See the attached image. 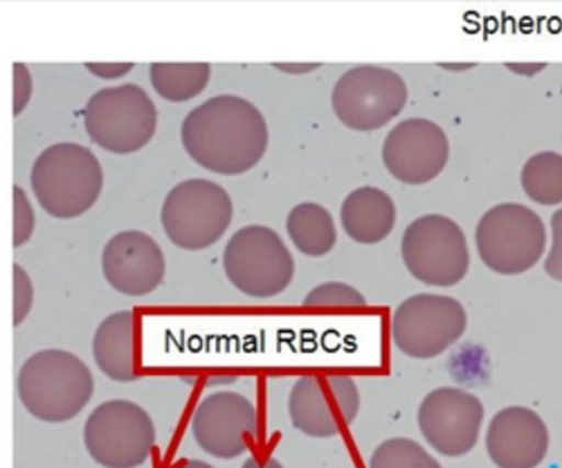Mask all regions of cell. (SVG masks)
<instances>
[{
    "label": "cell",
    "instance_id": "6da1fadb",
    "mask_svg": "<svg viewBox=\"0 0 562 468\" xmlns=\"http://www.w3.org/2000/svg\"><path fill=\"white\" fill-rule=\"evenodd\" d=\"M181 138L191 158L207 170L238 175L262 157L268 129L260 111L234 94L215 96L191 110Z\"/></svg>",
    "mask_w": 562,
    "mask_h": 468
},
{
    "label": "cell",
    "instance_id": "7a4b0ae2",
    "mask_svg": "<svg viewBox=\"0 0 562 468\" xmlns=\"http://www.w3.org/2000/svg\"><path fill=\"white\" fill-rule=\"evenodd\" d=\"M16 391L31 415L44 422L60 423L74 419L87 405L94 391V379L77 355L46 348L23 363Z\"/></svg>",
    "mask_w": 562,
    "mask_h": 468
},
{
    "label": "cell",
    "instance_id": "3957f363",
    "mask_svg": "<svg viewBox=\"0 0 562 468\" xmlns=\"http://www.w3.org/2000/svg\"><path fill=\"white\" fill-rule=\"evenodd\" d=\"M31 185L48 214L71 219L94 204L102 190L103 172L89 148L76 143H57L35 159Z\"/></svg>",
    "mask_w": 562,
    "mask_h": 468
},
{
    "label": "cell",
    "instance_id": "277c9868",
    "mask_svg": "<svg viewBox=\"0 0 562 468\" xmlns=\"http://www.w3.org/2000/svg\"><path fill=\"white\" fill-rule=\"evenodd\" d=\"M229 282L252 298H271L291 283L295 265L291 252L272 229L247 225L236 231L223 253Z\"/></svg>",
    "mask_w": 562,
    "mask_h": 468
},
{
    "label": "cell",
    "instance_id": "5b68a950",
    "mask_svg": "<svg viewBox=\"0 0 562 468\" xmlns=\"http://www.w3.org/2000/svg\"><path fill=\"white\" fill-rule=\"evenodd\" d=\"M233 218L229 194L218 183L191 178L166 196L160 220L168 238L178 247L200 250L216 243Z\"/></svg>",
    "mask_w": 562,
    "mask_h": 468
},
{
    "label": "cell",
    "instance_id": "8992f818",
    "mask_svg": "<svg viewBox=\"0 0 562 468\" xmlns=\"http://www.w3.org/2000/svg\"><path fill=\"white\" fill-rule=\"evenodd\" d=\"M155 441L156 428L150 415L126 399L100 403L83 426L88 454L105 468H134L144 464Z\"/></svg>",
    "mask_w": 562,
    "mask_h": 468
},
{
    "label": "cell",
    "instance_id": "52a82bcc",
    "mask_svg": "<svg viewBox=\"0 0 562 468\" xmlns=\"http://www.w3.org/2000/svg\"><path fill=\"white\" fill-rule=\"evenodd\" d=\"M83 118L90 138L117 154L142 148L154 135L157 124L153 101L134 83L108 87L93 93L86 104Z\"/></svg>",
    "mask_w": 562,
    "mask_h": 468
},
{
    "label": "cell",
    "instance_id": "ba28073f",
    "mask_svg": "<svg viewBox=\"0 0 562 468\" xmlns=\"http://www.w3.org/2000/svg\"><path fill=\"white\" fill-rule=\"evenodd\" d=\"M475 242L482 261L503 275H517L533 267L546 247V230L531 209L518 203L491 208L481 218Z\"/></svg>",
    "mask_w": 562,
    "mask_h": 468
},
{
    "label": "cell",
    "instance_id": "9c48e42d",
    "mask_svg": "<svg viewBox=\"0 0 562 468\" xmlns=\"http://www.w3.org/2000/svg\"><path fill=\"white\" fill-rule=\"evenodd\" d=\"M401 254L415 279L435 287L457 285L470 265L462 230L441 214H426L414 220L404 231Z\"/></svg>",
    "mask_w": 562,
    "mask_h": 468
},
{
    "label": "cell",
    "instance_id": "30bf717a",
    "mask_svg": "<svg viewBox=\"0 0 562 468\" xmlns=\"http://www.w3.org/2000/svg\"><path fill=\"white\" fill-rule=\"evenodd\" d=\"M468 317L454 298L422 292L403 300L392 317V338L406 356L429 359L439 356L464 333Z\"/></svg>",
    "mask_w": 562,
    "mask_h": 468
},
{
    "label": "cell",
    "instance_id": "8fae6325",
    "mask_svg": "<svg viewBox=\"0 0 562 468\" xmlns=\"http://www.w3.org/2000/svg\"><path fill=\"white\" fill-rule=\"evenodd\" d=\"M407 99L404 80L393 70L357 66L346 71L333 90L338 119L358 131L379 129L397 115Z\"/></svg>",
    "mask_w": 562,
    "mask_h": 468
},
{
    "label": "cell",
    "instance_id": "7c38bea8",
    "mask_svg": "<svg viewBox=\"0 0 562 468\" xmlns=\"http://www.w3.org/2000/svg\"><path fill=\"white\" fill-rule=\"evenodd\" d=\"M360 394L345 375H307L293 385L288 400L292 425L301 433L327 438L347 428L357 417Z\"/></svg>",
    "mask_w": 562,
    "mask_h": 468
},
{
    "label": "cell",
    "instance_id": "4fadbf2b",
    "mask_svg": "<svg viewBox=\"0 0 562 468\" xmlns=\"http://www.w3.org/2000/svg\"><path fill=\"white\" fill-rule=\"evenodd\" d=\"M484 406L473 393L457 387L428 392L417 411V424L425 441L440 455L460 457L479 442Z\"/></svg>",
    "mask_w": 562,
    "mask_h": 468
},
{
    "label": "cell",
    "instance_id": "5bb4252c",
    "mask_svg": "<svg viewBox=\"0 0 562 468\" xmlns=\"http://www.w3.org/2000/svg\"><path fill=\"white\" fill-rule=\"evenodd\" d=\"M191 430L196 444L205 453L221 459H233L248 448L256 434V409L238 392L216 391L198 404Z\"/></svg>",
    "mask_w": 562,
    "mask_h": 468
},
{
    "label": "cell",
    "instance_id": "9a60e30c",
    "mask_svg": "<svg viewBox=\"0 0 562 468\" xmlns=\"http://www.w3.org/2000/svg\"><path fill=\"white\" fill-rule=\"evenodd\" d=\"M449 154L445 132L432 121L412 118L398 123L386 136L383 161L397 180L422 185L443 169Z\"/></svg>",
    "mask_w": 562,
    "mask_h": 468
},
{
    "label": "cell",
    "instance_id": "2e32d148",
    "mask_svg": "<svg viewBox=\"0 0 562 468\" xmlns=\"http://www.w3.org/2000/svg\"><path fill=\"white\" fill-rule=\"evenodd\" d=\"M102 274L117 292L140 297L155 291L166 274L165 255L148 234L127 230L113 235L101 255Z\"/></svg>",
    "mask_w": 562,
    "mask_h": 468
},
{
    "label": "cell",
    "instance_id": "e0dca14e",
    "mask_svg": "<svg viewBox=\"0 0 562 468\" xmlns=\"http://www.w3.org/2000/svg\"><path fill=\"white\" fill-rule=\"evenodd\" d=\"M549 446L546 422L527 406L499 410L485 432L486 453L497 468H537L544 460Z\"/></svg>",
    "mask_w": 562,
    "mask_h": 468
},
{
    "label": "cell",
    "instance_id": "ac0fdd59",
    "mask_svg": "<svg viewBox=\"0 0 562 468\" xmlns=\"http://www.w3.org/2000/svg\"><path fill=\"white\" fill-rule=\"evenodd\" d=\"M92 354L99 369L111 380L131 382L138 378L132 311H116L102 320L93 334Z\"/></svg>",
    "mask_w": 562,
    "mask_h": 468
},
{
    "label": "cell",
    "instance_id": "d6986e66",
    "mask_svg": "<svg viewBox=\"0 0 562 468\" xmlns=\"http://www.w3.org/2000/svg\"><path fill=\"white\" fill-rule=\"evenodd\" d=\"M395 218V205L391 197L371 186L351 191L340 210L345 232L361 244H374L384 239L393 230Z\"/></svg>",
    "mask_w": 562,
    "mask_h": 468
},
{
    "label": "cell",
    "instance_id": "ffe728a7",
    "mask_svg": "<svg viewBox=\"0 0 562 468\" xmlns=\"http://www.w3.org/2000/svg\"><path fill=\"white\" fill-rule=\"evenodd\" d=\"M286 231L294 246L310 257L331 250L337 232L330 213L315 202H302L288 214Z\"/></svg>",
    "mask_w": 562,
    "mask_h": 468
},
{
    "label": "cell",
    "instance_id": "44dd1931",
    "mask_svg": "<svg viewBox=\"0 0 562 468\" xmlns=\"http://www.w3.org/2000/svg\"><path fill=\"white\" fill-rule=\"evenodd\" d=\"M150 80L167 100L184 101L200 93L210 78L207 63H153Z\"/></svg>",
    "mask_w": 562,
    "mask_h": 468
},
{
    "label": "cell",
    "instance_id": "7402d4cb",
    "mask_svg": "<svg viewBox=\"0 0 562 468\" xmlns=\"http://www.w3.org/2000/svg\"><path fill=\"white\" fill-rule=\"evenodd\" d=\"M521 185L537 203L554 205L562 202V155L541 152L531 156L522 168Z\"/></svg>",
    "mask_w": 562,
    "mask_h": 468
},
{
    "label": "cell",
    "instance_id": "603a6c76",
    "mask_svg": "<svg viewBox=\"0 0 562 468\" xmlns=\"http://www.w3.org/2000/svg\"><path fill=\"white\" fill-rule=\"evenodd\" d=\"M369 468H442L418 442L392 437L380 443L369 459Z\"/></svg>",
    "mask_w": 562,
    "mask_h": 468
},
{
    "label": "cell",
    "instance_id": "cb8c5ba5",
    "mask_svg": "<svg viewBox=\"0 0 562 468\" xmlns=\"http://www.w3.org/2000/svg\"><path fill=\"white\" fill-rule=\"evenodd\" d=\"M366 303V298L360 291L340 281L321 283L303 300V304L307 307H363Z\"/></svg>",
    "mask_w": 562,
    "mask_h": 468
},
{
    "label": "cell",
    "instance_id": "d4e9b609",
    "mask_svg": "<svg viewBox=\"0 0 562 468\" xmlns=\"http://www.w3.org/2000/svg\"><path fill=\"white\" fill-rule=\"evenodd\" d=\"M34 301V288L23 267L13 264V326H19L29 315Z\"/></svg>",
    "mask_w": 562,
    "mask_h": 468
},
{
    "label": "cell",
    "instance_id": "484cf974",
    "mask_svg": "<svg viewBox=\"0 0 562 468\" xmlns=\"http://www.w3.org/2000/svg\"><path fill=\"white\" fill-rule=\"evenodd\" d=\"M13 246L20 247L31 237L34 230V213L24 191L13 187Z\"/></svg>",
    "mask_w": 562,
    "mask_h": 468
},
{
    "label": "cell",
    "instance_id": "4316f807",
    "mask_svg": "<svg viewBox=\"0 0 562 468\" xmlns=\"http://www.w3.org/2000/svg\"><path fill=\"white\" fill-rule=\"evenodd\" d=\"M552 244L544 261L546 272L562 281V208L551 218Z\"/></svg>",
    "mask_w": 562,
    "mask_h": 468
},
{
    "label": "cell",
    "instance_id": "83f0119b",
    "mask_svg": "<svg viewBox=\"0 0 562 468\" xmlns=\"http://www.w3.org/2000/svg\"><path fill=\"white\" fill-rule=\"evenodd\" d=\"M87 67L101 77H116L124 75L133 64H87Z\"/></svg>",
    "mask_w": 562,
    "mask_h": 468
},
{
    "label": "cell",
    "instance_id": "f1b7e54d",
    "mask_svg": "<svg viewBox=\"0 0 562 468\" xmlns=\"http://www.w3.org/2000/svg\"><path fill=\"white\" fill-rule=\"evenodd\" d=\"M240 468H284L280 461L273 457H249Z\"/></svg>",
    "mask_w": 562,
    "mask_h": 468
},
{
    "label": "cell",
    "instance_id": "f546056e",
    "mask_svg": "<svg viewBox=\"0 0 562 468\" xmlns=\"http://www.w3.org/2000/svg\"><path fill=\"white\" fill-rule=\"evenodd\" d=\"M507 66L515 73H521L522 75H532V73L543 68L546 64H507Z\"/></svg>",
    "mask_w": 562,
    "mask_h": 468
},
{
    "label": "cell",
    "instance_id": "4dcf8cb0",
    "mask_svg": "<svg viewBox=\"0 0 562 468\" xmlns=\"http://www.w3.org/2000/svg\"><path fill=\"white\" fill-rule=\"evenodd\" d=\"M177 468H214L211 464L200 459H187Z\"/></svg>",
    "mask_w": 562,
    "mask_h": 468
}]
</instances>
